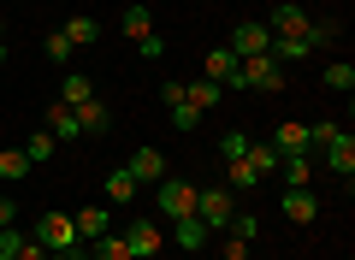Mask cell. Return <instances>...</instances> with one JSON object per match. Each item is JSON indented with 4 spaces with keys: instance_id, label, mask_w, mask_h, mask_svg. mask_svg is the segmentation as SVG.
Instances as JSON below:
<instances>
[{
    "instance_id": "17",
    "label": "cell",
    "mask_w": 355,
    "mask_h": 260,
    "mask_svg": "<svg viewBox=\"0 0 355 260\" xmlns=\"http://www.w3.org/2000/svg\"><path fill=\"white\" fill-rule=\"evenodd\" d=\"M184 101H190L196 112H214L219 101H225V83H214V77H202V83H184Z\"/></svg>"
},
{
    "instance_id": "15",
    "label": "cell",
    "mask_w": 355,
    "mask_h": 260,
    "mask_svg": "<svg viewBox=\"0 0 355 260\" xmlns=\"http://www.w3.org/2000/svg\"><path fill=\"white\" fill-rule=\"evenodd\" d=\"M119 30H125L130 42H148V36H154V12L142 6V0H130V6H125V18H119Z\"/></svg>"
},
{
    "instance_id": "21",
    "label": "cell",
    "mask_w": 355,
    "mask_h": 260,
    "mask_svg": "<svg viewBox=\"0 0 355 260\" xmlns=\"http://www.w3.org/2000/svg\"><path fill=\"white\" fill-rule=\"evenodd\" d=\"M48 130H53V142H71V137H83V130H77V112H71V107H60V101L48 107Z\"/></svg>"
},
{
    "instance_id": "27",
    "label": "cell",
    "mask_w": 355,
    "mask_h": 260,
    "mask_svg": "<svg viewBox=\"0 0 355 260\" xmlns=\"http://www.w3.org/2000/svg\"><path fill=\"white\" fill-rule=\"evenodd\" d=\"M89 260H130V248H125L119 231H107V236H95V254H89Z\"/></svg>"
},
{
    "instance_id": "19",
    "label": "cell",
    "mask_w": 355,
    "mask_h": 260,
    "mask_svg": "<svg viewBox=\"0 0 355 260\" xmlns=\"http://www.w3.org/2000/svg\"><path fill=\"white\" fill-rule=\"evenodd\" d=\"M137 177L125 172V166H119V172H107V201H113V207H130V201H137Z\"/></svg>"
},
{
    "instance_id": "4",
    "label": "cell",
    "mask_w": 355,
    "mask_h": 260,
    "mask_svg": "<svg viewBox=\"0 0 355 260\" xmlns=\"http://www.w3.org/2000/svg\"><path fill=\"white\" fill-rule=\"evenodd\" d=\"M30 236H36V243L48 248V254H71V248H77V225L65 219V213H42Z\"/></svg>"
},
{
    "instance_id": "8",
    "label": "cell",
    "mask_w": 355,
    "mask_h": 260,
    "mask_svg": "<svg viewBox=\"0 0 355 260\" xmlns=\"http://www.w3.org/2000/svg\"><path fill=\"white\" fill-rule=\"evenodd\" d=\"M266 142H272V148H279V160H291V154H314V137H308V124H279V130H272V137H266Z\"/></svg>"
},
{
    "instance_id": "25",
    "label": "cell",
    "mask_w": 355,
    "mask_h": 260,
    "mask_svg": "<svg viewBox=\"0 0 355 260\" xmlns=\"http://www.w3.org/2000/svg\"><path fill=\"white\" fill-rule=\"evenodd\" d=\"M53 148H60V142H53V130H36V137L24 142V160H30V166H48Z\"/></svg>"
},
{
    "instance_id": "32",
    "label": "cell",
    "mask_w": 355,
    "mask_h": 260,
    "mask_svg": "<svg viewBox=\"0 0 355 260\" xmlns=\"http://www.w3.org/2000/svg\"><path fill=\"white\" fill-rule=\"evenodd\" d=\"M0 177H30V160H24V148H6V154H0Z\"/></svg>"
},
{
    "instance_id": "41",
    "label": "cell",
    "mask_w": 355,
    "mask_h": 260,
    "mask_svg": "<svg viewBox=\"0 0 355 260\" xmlns=\"http://www.w3.org/2000/svg\"><path fill=\"white\" fill-rule=\"evenodd\" d=\"M0 260H12V254H0Z\"/></svg>"
},
{
    "instance_id": "5",
    "label": "cell",
    "mask_w": 355,
    "mask_h": 260,
    "mask_svg": "<svg viewBox=\"0 0 355 260\" xmlns=\"http://www.w3.org/2000/svg\"><path fill=\"white\" fill-rule=\"evenodd\" d=\"M320 166L349 184V177H355V130H338L331 142H320Z\"/></svg>"
},
{
    "instance_id": "30",
    "label": "cell",
    "mask_w": 355,
    "mask_h": 260,
    "mask_svg": "<svg viewBox=\"0 0 355 260\" xmlns=\"http://www.w3.org/2000/svg\"><path fill=\"white\" fill-rule=\"evenodd\" d=\"M219 154H225V160H243V154H249V130H225V137H219Z\"/></svg>"
},
{
    "instance_id": "35",
    "label": "cell",
    "mask_w": 355,
    "mask_h": 260,
    "mask_svg": "<svg viewBox=\"0 0 355 260\" xmlns=\"http://www.w3.org/2000/svg\"><path fill=\"white\" fill-rule=\"evenodd\" d=\"M137 53H142V60H160V53H166V42H160V36H148V42H137Z\"/></svg>"
},
{
    "instance_id": "3",
    "label": "cell",
    "mask_w": 355,
    "mask_h": 260,
    "mask_svg": "<svg viewBox=\"0 0 355 260\" xmlns=\"http://www.w3.org/2000/svg\"><path fill=\"white\" fill-rule=\"evenodd\" d=\"M154 207H160V219H184V213H196V184H190V177H160Z\"/></svg>"
},
{
    "instance_id": "40",
    "label": "cell",
    "mask_w": 355,
    "mask_h": 260,
    "mask_svg": "<svg viewBox=\"0 0 355 260\" xmlns=\"http://www.w3.org/2000/svg\"><path fill=\"white\" fill-rule=\"evenodd\" d=\"M0 36H6V18H0Z\"/></svg>"
},
{
    "instance_id": "29",
    "label": "cell",
    "mask_w": 355,
    "mask_h": 260,
    "mask_svg": "<svg viewBox=\"0 0 355 260\" xmlns=\"http://www.w3.org/2000/svg\"><path fill=\"white\" fill-rule=\"evenodd\" d=\"M261 177H254V166L249 160H225V189H254Z\"/></svg>"
},
{
    "instance_id": "31",
    "label": "cell",
    "mask_w": 355,
    "mask_h": 260,
    "mask_svg": "<svg viewBox=\"0 0 355 260\" xmlns=\"http://www.w3.org/2000/svg\"><path fill=\"white\" fill-rule=\"evenodd\" d=\"M225 231H231V236H243V243H254L261 219H254V213H231V219H225Z\"/></svg>"
},
{
    "instance_id": "16",
    "label": "cell",
    "mask_w": 355,
    "mask_h": 260,
    "mask_svg": "<svg viewBox=\"0 0 355 260\" xmlns=\"http://www.w3.org/2000/svg\"><path fill=\"white\" fill-rule=\"evenodd\" d=\"M279 177H284V189H308V184H314V154H291V160H279Z\"/></svg>"
},
{
    "instance_id": "39",
    "label": "cell",
    "mask_w": 355,
    "mask_h": 260,
    "mask_svg": "<svg viewBox=\"0 0 355 260\" xmlns=\"http://www.w3.org/2000/svg\"><path fill=\"white\" fill-rule=\"evenodd\" d=\"M0 65H6V36H0Z\"/></svg>"
},
{
    "instance_id": "14",
    "label": "cell",
    "mask_w": 355,
    "mask_h": 260,
    "mask_svg": "<svg viewBox=\"0 0 355 260\" xmlns=\"http://www.w3.org/2000/svg\"><path fill=\"white\" fill-rule=\"evenodd\" d=\"M172 236H178V248H184V254H202V243H207V225L196 219V213H184V219H172Z\"/></svg>"
},
{
    "instance_id": "33",
    "label": "cell",
    "mask_w": 355,
    "mask_h": 260,
    "mask_svg": "<svg viewBox=\"0 0 355 260\" xmlns=\"http://www.w3.org/2000/svg\"><path fill=\"white\" fill-rule=\"evenodd\" d=\"M172 124H178V130H196V124H202V112H196L190 101H178V107H172Z\"/></svg>"
},
{
    "instance_id": "28",
    "label": "cell",
    "mask_w": 355,
    "mask_h": 260,
    "mask_svg": "<svg viewBox=\"0 0 355 260\" xmlns=\"http://www.w3.org/2000/svg\"><path fill=\"white\" fill-rule=\"evenodd\" d=\"M326 89L349 95V89H355V65H349V60H331V65H326Z\"/></svg>"
},
{
    "instance_id": "2",
    "label": "cell",
    "mask_w": 355,
    "mask_h": 260,
    "mask_svg": "<svg viewBox=\"0 0 355 260\" xmlns=\"http://www.w3.org/2000/svg\"><path fill=\"white\" fill-rule=\"evenodd\" d=\"M237 213V189H225V184H207V189H196V219L207 225V231H225V219Z\"/></svg>"
},
{
    "instance_id": "6",
    "label": "cell",
    "mask_w": 355,
    "mask_h": 260,
    "mask_svg": "<svg viewBox=\"0 0 355 260\" xmlns=\"http://www.w3.org/2000/svg\"><path fill=\"white\" fill-rule=\"evenodd\" d=\"M119 236H125L130 260H154V254H160V225H154V219H130Z\"/></svg>"
},
{
    "instance_id": "37",
    "label": "cell",
    "mask_w": 355,
    "mask_h": 260,
    "mask_svg": "<svg viewBox=\"0 0 355 260\" xmlns=\"http://www.w3.org/2000/svg\"><path fill=\"white\" fill-rule=\"evenodd\" d=\"M18 219V207H12V196H0V231H6V225Z\"/></svg>"
},
{
    "instance_id": "9",
    "label": "cell",
    "mask_w": 355,
    "mask_h": 260,
    "mask_svg": "<svg viewBox=\"0 0 355 260\" xmlns=\"http://www.w3.org/2000/svg\"><path fill=\"white\" fill-rule=\"evenodd\" d=\"M279 213H284L291 225H314V219H320V196H314V189H284Z\"/></svg>"
},
{
    "instance_id": "11",
    "label": "cell",
    "mask_w": 355,
    "mask_h": 260,
    "mask_svg": "<svg viewBox=\"0 0 355 260\" xmlns=\"http://www.w3.org/2000/svg\"><path fill=\"white\" fill-rule=\"evenodd\" d=\"M125 172L137 177V184H160V177H166V154H160V148H137V154L125 160Z\"/></svg>"
},
{
    "instance_id": "34",
    "label": "cell",
    "mask_w": 355,
    "mask_h": 260,
    "mask_svg": "<svg viewBox=\"0 0 355 260\" xmlns=\"http://www.w3.org/2000/svg\"><path fill=\"white\" fill-rule=\"evenodd\" d=\"M12 260H48V248H42V243H36V236H30V231H24V243H18V254H12Z\"/></svg>"
},
{
    "instance_id": "18",
    "label": "cell",
    "mask_w": 355,
    "mask_h": 260,
    "mask_svg": "<svg viewBox=\"0 0 355 260\" xmlns=\"http://www.w3.org/2000/svg\"><path fill=\"white\" fill-rule=\"evenodd\" d=\"M89 95H95V77H83V71H65V83H60V107H83Z\"/></svg>"
},
{
    "instance_id": "23",
    "label": "cell",
    "mask_w": 355,
    "mask_h": 260,
    "mask_svg": "<svg viewBox=\"0 0 355 260\" xmlns=\"http://www.w3.org/2000/svg\"><path fill=\"white\" fill-rule=\"evenodd\" d=\"M243 160L254 166V177H272V172H279V148H272V142H249Z\"/></svg>"
},
{
    "instance_id": "26",
    "label": "cell",
    "mask_w": 355,
    "mask_h": 260,
    "mask_svg": "<svg viewBox=\"0 0 355 260\" xmlns=\"http://www.w3.org/2000/svg\"><path fill=\"white\" fill-rule=\"evenodd\" d=\"M42 53H48L53 65H71V53H77V48L65 42V30H48V36H42Z\"/></svg>"
},
{
    "instance_id": "12",
    "label": "cell",
    "mask_w": 355,
    "mask_h": 260,
    "mask_svg": "<svg viewBox=\"0 0 355 260\" xmlns=\"http://www.w3.org/2000/svg\"><path fill=\"white\" fill-rule=\"evenodd\" d=\"M77 112V130H83V137H101V130H113V112H107V101H95L89 95L83 107H71Z\"/></svg>"
},
{
    "instance_id": "24",
    "label": "cell",
    "mask_w": 355,
    "mask_h": 260,
    "mask_svg": "<svg viewBox=\"0 0 355 260\" xmlns=\"http://www.w3.org/2000/svg\"><path fill=\"white\" fill-rule=\"evenodd\" d=\"M77 236H89V243H95V236H107V231H113V225H107V207H83V213H77Z\"/></svg>"
},
{
    "instance_id": "22",
    "label": "cell",
    "mask_w": 355,
    "mask_h": 260,
    "mask_svg": "<svg viewBox=\"0 0 355 260\" xmlns=\"http://www.w3.org/2000/svg\"><path fill=\"white\" fill-rule=\"evenodd\" d=\"M60 30H65V42H71V48H89V42H101V24H95L89 12H77L71 24H60Z\"/></svg>"
},
{
    "instance_id": "36",
    "label": "cell",
    "mask_w": 355,
    "mask_h": 260,
    "mask_svg": "<svg viewBox=\"0 0 355 260\" xmlns=\"http://www.w3.org/2000/svg\"><path fill=\"white\" fill-rule=\"evenodd\" d=\"M225 260H249V243H243V236H231V243H225Z\"/></svg>"
},
{
    "instance_id": "38",
    "label": "cell",
    "mask_w": 355,
    "mask_h": 260,
    "mask_svg": "<svg viewBox=\"0 0 355 260\" xmlns=\"http://www.w3.org/2000/svg\"><path fill=\"white\" fill-rule=\"evenodd\" d=\"M48 260H89V254H77V248H71V254H48Z\"/></svg>"
},
{
    "instance_id": "1",
    "label": "cell",
    "mask_w": 355,
    "mask_h": 260,
    "mask_svg": "<svg viewBox=\"0 0 355 260\" xmlns=\"http://www.w3.org/2000/svg\"><path fill=\"white\" fill-rule=\"evenodd\" d=\"M225 89H261V95H279L284 89V65L272 60V53H254V60H237V71H231Z\"/></svg>"
},
{
    "instance_id": "10",
    "label": "cell",
    "mask_w": 355,
    "mask_h": 260,
    "mask_svg": "<svg viewBox=\"0 0 355 260\" xmlns=\"http://www.w3.org/2000/svg\"><path fill=\"white\" fill-rule=\"evenodd\" d=\"M308 24H314V18H308L302 6H296V0L272 6V18H266V30H272V36H308Z\"/></svg>"
},
{
    "instance_id": "7",
    "label": "cell",
    "mask_w": 355,
    "mask_h": 260,
    "mask_svg": "<svg viewBox=\"0 0 355 260\" xmlns=\"http://www.w3.org/2000/svg\"><path fill=\"white\" fill-rule=\"evenodd\" d=\"M225 48L237 53V60H254V53H266V48H272V30L249 18V24H237V30H231V42H225Z\"/></svg>"
},
{
    "instance_id": "13",
    "label": "cell",
    "mask_w": 355,
    "mask_h": 260,
    "mask_svg": "<svg viewBox=\"0 0 355 260\" xmlns=\"http://www.w3.org/2000/svg\"><path fill=\"white\" fill-rule=\"evenodd\" d=\"M266 53H272V60L291 71V65H302L308 53H314V42H308V36H272V48H266Z\"/></svg>"
},
{
    "instance_id": "20",
    "label": "cell",
    "mask_w": 355,
    "mask_h": 260,
    "mask_svg": "<svg viewBox=\"0 0 355 260\" xmlns=\"http://www.w3.org/2000/svg\"><path fill=\"white\" fill-rule=\"evenodd\" d=\"M231 71H237V53H231V48H207L202 77H214V83H231Z\"/></svg>"
}]
</instances>
